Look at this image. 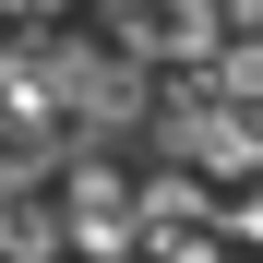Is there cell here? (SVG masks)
<instances>
[{"mask_svg": "<svg viewBox=\"0 0 263 263\" xmlns=\"http://www.w3.org/2000/svg\"><path fill=\"white\" fill-rule=\"evenodd\" d=\"M215 96H239V108H263V36H215Z\"/></svg>", "mask_w": 263, "mask_h": 263, "instance_id": "cell-1", "label": "cell"}, {"mask_svg": "<svg viewBox=\"0 0 263 263\" xmlns=\"http://www.w3.org/2000/svg\"><path fill=\"white\" fill-rule=\"evenodd\" d=\"M0 12H60V0H0Z\"/></svg>", "mask_w": 263, "mask_h": 263, "instance_id": "cell-2", "label": "cell"}]
</instances>
